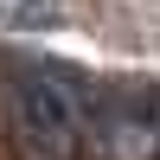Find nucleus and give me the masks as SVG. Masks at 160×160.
Segmentation results:
<instances>
[{"instance_id": "obj_1", "label": "nucleus", "mask_w": 160, "mask_h": 160, "mask_svg": "<svg viewBox=\"0 0 160 160\" xmlns=\"http://www.w3.org/2000/svg\"><path fill=\"white\" fill-rule=\"evenodd\" d=\"M58 0H0V26H19V32H32V26H51L58 19Z\"/></svg>"}]
</instances>
